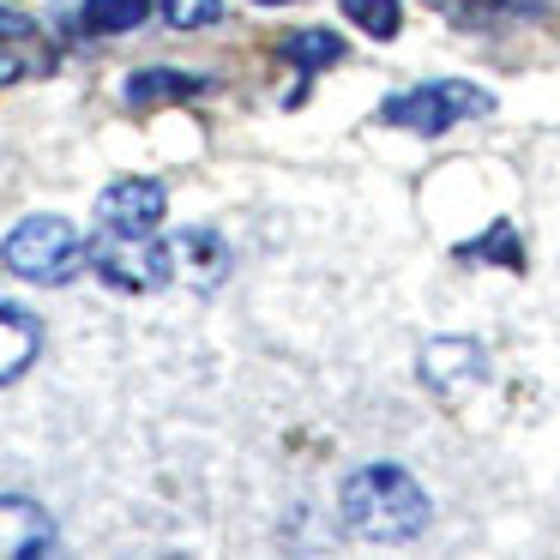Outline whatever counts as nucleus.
Segmentation results:
<instances>
[{"label":"nucleus","mask_w":560,"mask_h":560,"mask_svg":"<svg viewBox=\"0 0 560 560\" xmlns=\"http://www.w3.org/2000/svg\"><path fill=\"white\" fill-rule=\"evenodd\" d=\"M338 506H343V524H350L362 542H410V536H422L428 518H434L422 482H416L404 464H362V470H350Z\"/></svg>","instance_id":"nucleus-1"},{"label":"nucleus","mask_w":560,"mask_h":560,"mask_svg":"<svg viewBox=\"0 0 560 560\" xmlns=\"http://www.w3.org/2000/svg\"><path fill=\"white\" fill-rule=\"evenodd\" d=\"M0 259H7V271H19V278L49 283V290H55V283H73L79 271L91 266V242L67 218L37 211V218H25V223H13V230H7Z\"/></svg>","instance_id":"nucleus-2"},{"label":"nucleus","mask_w":560,"mask_h":560,"mask_svg":"<svg viewBox=\"0 0 560 560\" xmlns=\"http://www.w3.org/2000/svg\"><path fill=\"white\" fill-rule=\"evenodd\" d=\"M488 109H494V97H488L482 85H464V79H434V85H416V91L386 97L380 121H386V127H410V133H422V139H440L446 127L470 121V115H488Z\"/></svg>","instance_id":"nucleus-3"},{"label":"nucleus","mask_w":560,"mask_h":560,"mask_svg":"<svg viewBox=\"0 0 560 560\" xmlns=\"http://www.w3.org/2000/svg\"><path fill=\"white\" fill-rule=\"evenodd\" d=\"M91 271L121 295H151V290H163V283H175V254H170V242H158V235L103 230L97 242H91Z\"/></svg>","instance_id":"nucleus-4"},{"label":"nucleus","mask_w":560,"mask_h":560,"mask_svg":"<svg viewBox=\"0 0 560 560\" xmlns=\"http://www.w3.org/2000/svg\"><path fill=\"white\" fill-rule=\"evenodd\" d=\"M163 218H170V194H163V182H145V175H121L97 194V223L115 235H158Z\"/></svg>","instance_id":"nucleus-5"},{"label":"nucleus","mask_w":560,"mask_h":560,"mask_svg":"<svg viewBox=\"0 0 560 560\" xmlns=\"http://www.w3.org/2000/svg\"><path fill=\"white\" fill-rule=\"evenodd\" d=\"M416 374L434 392H458V386H476L488 374V355L476 338H428L422 355H416Z\"/></svg>","instance_id":"nucleus-6"},{"label":"nucleus","mask_w":560,"mask_h":560,"mask_svg":"<svg viewBox=\"0 0 560 560\" xmlns=\"http://www.w3.org/2000/svg\"><path fill=\"white\" fill-rule=\"evenodd\" d=\"M55 555V518L25 494H0V560Z\"/></svg>","instance_id":"nucleus-7"},{"label":"nucleus","mask_w":560,"mask_h":560,"mask_svg":"<svg viewBox=\"0 0 560 560\" xmlns=\"http://www.w3.org/2000/svg\"><path fill=\"white\" fill-rule=\"evenodd\" d=\"M43 355V319L19 302H0V386H13Z\"/></svg>","instance_id":"nucleus-8"},{"label":"nucleus","mask_w":560,"mask_h":560,"mask_svg":"<svg viewBox=\"0 0 560 560\" xmlns=\"http://www.w3.org/2000/svg\"><path fill=\"white\" fill-rule=\"evenodd\" d=\"M170 254H175V278H187L194 290H211V283L230 271V247H223V235H211V230L170 235Z\"/></svg>","instance_id":"nucleus-9"},{"label":"nucleus","mask_w":560,"mask_h":560,"mask_svg":"<svg viewBox=\"0 0 560 560\" xmlns=\"http://www.w3.org/2000/svg\"><path fill=\"white\" fill-rule=\"evenodd\" d=\"M206 91V73H175V67H139L127 73L121 97L133 109H158V103H182V97H199Z\"/></svg>","instance_id":"nucleus-10"},{"label":"nucleus","mask_w":560,"mask_h":560,"mask_svg":"<svg viewBox=\"0 0 560 560\" xmlns=\"http://www.w3.org/2000/svg\"><path fill=\"white\" fill-rule=\"evenodd\" d=\"M278 55L302 67V85H295V97H290V103H302L307 97V79H314L319 67H338L343 61V37H338V31H319V25L314 31H290V37L278 43Z\"/></svg>","instance_id":"nucleus-11"},{"label":"nucleus","mask_w":560,"mask_h":560,"mask_svg":"<svg viewBox=\"0 0 560 560\" xmlns=\"http://www.w3.org/2000/svg\"><path fill=\"white\" fill-rule=\"evenodd\" d=\"M158 0H85L73 13V31L79 37H121V31H139L151 19Z\"/></svg>","instance_id":"nucleus-12"},{"label":"nucleus","mask_w":560,"mask_h":560,"mask_svg":"<svg viewBox=\"0 0 560 560\" xmlns=\"http://www.w3.org/2000/svg\"><path fill=\"white\" fill-rule=\"evenodd\" d=\"M458 259H470V266H506V271H518V266H524L518 230H512V223H494L488 235H476V242H464V247H458Z\"/></svg>","instance_id":"nucleus-13"},{"label":"nucleus","mask_w":560,"mask_h":560,"mask_svg":"<svg viewBox=\"0 0 560 560\" xmlns=\"http://www.w3.org/2000/svg\"><path fill=\"white\" fill-rule=\"evenodd\" d=\"M343 19L355 31H368L374 43H392L404 31V7L398 0H343Z\"/></svg>","instance_id":"nucleus-14"},{"label":"nucleus","mask_w":560,"mask_h":560,"mask_svg":"<svg viewBox=\"0 0 560 560\" xmlns=\"http://www.w3.org/2000/svg\"><path fill=\"white\" fill-rule=\"evenodd\" d=\"M158 13L170 31H206L223 19V0H158Z\"/></svg>","instance_id":"nucleus-15"},{"label":"nucleus","mask_w":560,"mask_h":560,"mask_svg":"<svg viewBox=\"0 0 560 560\" xmlns=\"http://www.w3.org/2000/svg\"><path fill=\"white\" fill-rule=\"evenodd\" d=\"M31 31H37V25H31V19L19 13V7H0V43H25Z\"/></svg>","instance_id":"nucleus-16"},{"label":"nucleus","mask_w":560,"mask_h":560,"mask_svg":"<svg viewBox=\"0 0 560 560\" xmlns=\"http://www.w3.org/2000/svg\"><path fill=\"white\" fill-rule=\"evenodd\" d=\"M19 73H25V67H19V55H7V49H0V85H13Z\"/></svg>","instance_id":"nucleus-17"},{"label":"nucleus","mask_w":560,"mask_h":560,"mask_svg":"<svg viewBox=\"0 0 560 560\" xmlns=\"http://www.w3.org/2000/svg\"><path fill=\"white\" fill-rule=\"evenodd\" d=\"M259 7H290V0H259Z\"/></svg>","instance_id":"nucleus-18"}]
</instances>
